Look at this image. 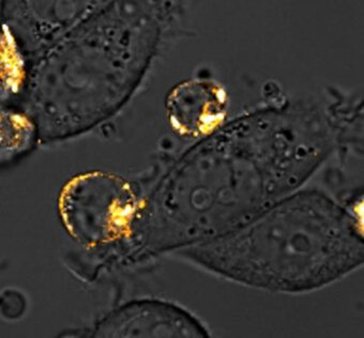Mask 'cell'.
I'll return each instance as SVG.
<instances>
[{
  "label": "cell",
  "mask_w": 364,
  "mask_h": 338,
  "mask_svg": "<svg viewBox=\"0 0 364 338\" xmlns=\"http://www.w3.org/2000/svg\"><path fill=\"white\" fill-rule=\"evenodd\" d=\"M35 128L31 120L22 114L4 111L1 113V154L21 153L31 146Z\"/></svg>",
  "instance_id": "obj_5"
},
{
  "label": "cell",
  "mask_w": 364,
  "mask_h": 338,
  "mask_svg": "<svg viewBox=\"0 0 364 338\" xmlns=\"http://www.w3.org/2000/svg\"><path fill=\"white\" fill-rule=\"evenodd\" d=\"M363 249L357 224L346 210L323 194L301 192L186 255L247 286L304 293L363 265Z\"/></svg>",
  "instance_id": "obj_1"
},
{
  "label": "cell",
  "mask_w": 364,
  "mask_h": 338,
  "mask_svg": "<svg viewBox=\"0 0 364 338\" xmlns=\"http://www.w3.org/2000/svg\"><path fill=\"white\" fill-rule=\"evenodd\" d=\"M95 337H208L191 312L156 299L129 302L99 321Z\"/></svg>",
  "instance_id": "obj_3"
},
{
  "label": "cell",
  "mask_w": 364,
  "mask_h": 338,
  "mask_svg": "<svg viewBox=\"0 0 364 338\" xmlns=\"http://www.w3.org/2000/svg\"><path fill=\"white\" fill-rule=\"evenodd\" d=\"M228 109V92L213 80H185L166 99L169 124L183 137L196 138L215 132L223 124Z\"/></svg>",
  "instance_id": "obj_4"
},
{
  "label": "cell",
  "mask_w": 364,
  "mask_h": 338,
  "mask_svg": "<svg viewBox=\"0 0 364 338\" xmlns=\"http://www.w3.org/2000/svg\"><path fill=\"white\" fill-rule=\"evenodd\" d=\"M137 207L136 194L124 179L101 172L74 177L58 200L65 229L87 247L103 246L128 236Z\"/></svg>",
  "instance_id": "obj_2"
}]
</instances>
